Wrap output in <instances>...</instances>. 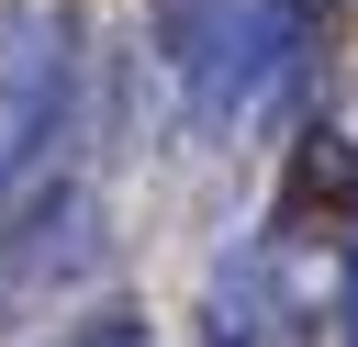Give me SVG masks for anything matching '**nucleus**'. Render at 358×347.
<instances>
[{
	"mask_svg": "<svg viewBox=\"0 0 358 347\" xmlns=\"http://www.w3.org/2000/svg\"><path fill=\"white\" fill-rule=\"evenodd\" d=\"M157 45L179 78V112L224 134L235 112H257L268 78L302 67V11L291 0H157Z\"/></svg>",
	"mask_w": 358,
	"mask_h": 347,
	"instance_id": "f257e3e1",
	"label": "nucleus"
},
{
	"mask_svg": "<svg viewBox=\"0 0 358 347\" xmlns=\"http://www.w3.org/2000/svg\"><path fill=\"white\" fill-rule=\"evenodd\" d=\"M90 101V34L56 0H0V179L56 157Z\"/></svg>",
	"mask_w": 358,
	"mask_h": 347,
	"instance_id": "f03ea898",
	"label": "nucleus"
},
{
	"mask_svg": "<svg viewBox=\"0 0 358 347\" xmlns=\"http://www.w3.org/2000/svg\"><path fill=\"white\" fill-rule=\"evenodd\" d=\"M90 257H101V190H90V179H67L45 213L0 224V313H34V302H45V291H67Z\"/></svg>",
	"mask_w": 358,
	"mask_h": 347,
	"instance_id": "7ed1b4c3",
	"label": "nucleus"
},
{
	"mask_svg": "<svg viewBox=\"0 0 358 347\" xmlns=\"http://www.w3.org/2000/svg\"><path fill=\"white\" fill-rule=\"evenodd\" d=\"M291 213L358 224V146H347L336 123H302V134H291Z\"/></svg>",
	"mask_w": 358,
	"mask_h": 347,
	"instance_id": "20e7f679",
	"label": "nucleus"
},
{
	"mask_svg": "<svg viewBox=\"0 0 358 347\" xmlns=\"http://www.w3.org/2000/svg\"><path fill=\"white\" fill-rule=\"evenodd\" d=\"M291 11H302V22H324V11H347V0H291Z\"/></svg>",
	"mask_w": 358,
	"mask_h": 347,
	"instance_id": "39448f33",
	"label": "nucleus"
}]
</instances>
